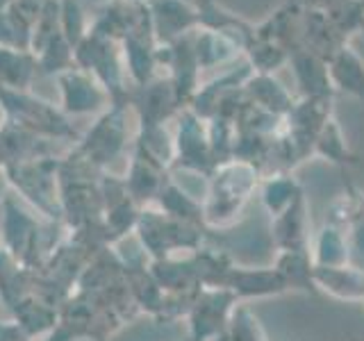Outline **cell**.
I'll list each match as a JSON object with an SVG mask.
<instances>
[{
    "label": "cell",
    "instance_id": "5",
    "mask_svg": "<svg viewBox=\"0 0 364 341\" xmlns=\"http://www.w3.org/2000/svg\"><path fill=\"white\" fill-rule=\"evenodd\" d=\"M310 255L314 266H341L348 264L350 244L339 227L326 223L314 239V250Z\"/></svg>",
    "mask_w": 364,
    "mask_h": 341
},
{
    "label": "cell",
    "instance_id": "7",
    "mask_svg": "<svg viewBox=\"0 0 364 341\" xmlns=\"http://www.w3.org/2000/svg\"><path fill=\"white\" fill-rule=\"evenodd\" d=\"M303 198L301 187L296 185V180L289 175H271L264 187H262V205L271 214V219H276L282 212H287L294 202Z\"/></svg>",
    "mask_w": 364,
    "mask_h": 341
},
{
    "label": "cell",
    "instance_id": "1",
    "mask_svg": "<svg viewBox=\"0 0 364 341\" xmlns=\"http://www.w3.org/2000/svg\"><path fill=\"white\" fill-rule=\"evenodd\" d=\"M326 223L339 227L346 234L350 250L364 255V191L348 187L346 193L330 202L326 210Z\"/></svg>",
    "mask_w": 364,
    "mask_h": 341
},
{
    "label": "cell",
    "instance_id": "2",
    "mask_svg": "<svg viewBox=\"0 0 364 341\" xmlns=\"http://www.w3.org/2000/svg\"><path fill=\"white\" fill-rule=\"evenodd\" d=\"M312 284L337 301L362 303L364 301V271L353 264L341 266H314Z\"/></svg>",
    "mask_w": 364,
    "mask_h": 341
},
{
    "label": "cell",
    "instance_id": "4",
    "mask_svg": "<svg viewBox=\"0 0 364 341\" xmlns=\"http://www.w3.org/2000/svg\"><path fill=\"white\" fill-rule=\"evenodd\" d=\"M273 237L278 250H307V221H305V198L294 202L287 212L273 219Z\"/></svg>",
    "mask_w": 364,
    "mask_h": 341
},
{
    "label": "cell",
    "instance_id": "11",
    "mask_svg": "<svg viewBox=\"0 0 364 341\" xmlns=\"http://www.w3.org/2000/svg\"><path fill=\"white\" fill-rule=\"evenodd\" d=\"M362 303H364V301H362Z\"/></svg>",
    "mask_w": 364,
    "mask_h": 341
},
{
    "label": "cell",
    "instance_id": "9",
    "mask_svg": "<svg viewBox=\"0 0 364 341\" xmlns=\"http://www.w3.org/2000/svg\"><path fill=\"white\" fill-rule=\"evenodd\" d=\"M314 153L330 159V162H337V164L353 162L350 151H348V146L344 141V134H341L339 125H337V121L333 117L323 123L321 132H318L316 141H314Z\"/></svg>",
    "mask_w": 364,
    "mask_h": 341
},
{
    "label": "cell",
    "instance_id": "6",
    "mask_svg": "<svg viewBox=\"0 0 364 341\" xmlns=\"http://www.w3.org/2000/svg\"><path fill=\"white\" fill-rule=\"evenodd\" d=\"M294 71L299 85L305 91V98H328L330 96V75L328 64L312 53L294 55Z\"/></svg>",
    "mask_w": 364,
    "mask_h": 341
},
{
    "label": "cell",
    "instance_id": "3",
    "mask_svg": "<svg viewBox=\"0 0 364 341\" xmlns=\"http://www.w3.org/2000/svg\"><path fill=\"white\" fill-rule=\"evenodd\" d=\"M330 85L364 100V62L350 48H339L328 64Z\"/></svg>",
    "mask_w": 364,
    "mask_h": 341
},
{
    "label": "cell",
    "instance_id": "10",
    "mask_svg": "<svg viewBox=\"0 0 364 341\" xmlns=\"http://www.w3.org/2000/svg\"><path fill=\"white\" fill-rule=\"evenodd\" d=\"M353 341H358V339H353Z\"/></svg>",
    "mask_w": 364,
    "mask_h": 341
},
{
    "label": "cell",
    "instance_id": "8",
    "mask_svg": "<svg viewBox=\"0 0 364 341\" xmlns=\"http://www.w3.org/2000/svg\"><path fill=\"white\" fill-rule=\"evenodd\" d=\"M250 87H255L253 94H255V102L259 109H267L269 114H284L291 109L289 94L276 82V80H271L267 73L255 75Z\"/></svg>",
    "mask_w": 364,
    "mask_h": 341
}]
</instances>
